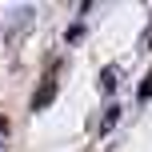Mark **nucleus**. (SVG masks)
<instances>
[{
    "label": "nucleus",
    "mask_w": 152,
    "mask_h": 152,
    "mask_svg": "<svg viewBox=\"0 0 152 152\" xmlns=\"http://www.w3.org/2000/svg\"><path fill=\"white\" fill-rule=\"evenodd\" d=\"M116 120H120V104H108L104 108V120H100V132H112Z\"/></svg>",
    "instance_id": "obj_3"
},
{
    "label": "nucleus",
    "mask_w": 152,
    "mask_h": 152,
    "mask_svg": "<svg viewBox=\"0 0 152 152\" xmlns=\"http://www.w3.org/2000/svg\"><path fill=\"white\" fill-rule=\"evenodd\" d=\"M52 100H56V76L48 72V76H44V84H40V92L32 96V112H40V108H48Z\"/></svg>",
    "instance_id": "obj_1"
},
{
    "label": "nucleus",
    "mask_w": 152,
    "mask_h": 152,
    "mask_svg": "<svg viewBox=\"0 0 152 152\" xmlns=\"http://www.w3.org/2000/svg\"><path fill=\"white\" fill-rule=\"evenodd\" d=\"M148 96H152V72L144 76V84H140V92H136V100H140V104H148Z\"/></svg>",
    "instance_id": "obj_4"
},
{
    "label": "nucleus",
    "mask_w": 152,
    "mask_h": 152,
    "mask_svg": "<svg viewBox=\"0 0 152 152\" xmlns=\"http://www.w3.org/2000/svg\"><path fill=\"white\" fill-rule=\"evenodd\" d=\"M148 48H152V24L144 28V36H140V52H148Z\"/></svg>",
    "instance_id": "obj_5"
},
{
    "label": "nucleus",
    "mask_w": 152,
    "mask_h": 152,
    "mask_svg": "<svg viewBox=\"0 0 152 152\" xmlns=\"http://www.w3.org/2000/svg\"><path fill=\"white\" fill-rule=\"evenodd\" d=\"M0 132H8V120H0Z\"/></svg>",
    "instance_id": "obj_6"
},
{
    "label": "nucleus",
    "mask_w": 152,
    "mask_h": 152,
    "mask_svg": "<svg viewBox=\"0 0 152 152\" xmlns=\"http://www.w3.org/2000/svg\"><path fill=\"white\" fill-rule=\"evenodd\" d=\"M116 84H120V68H116V64H108V68L100 72V92H104V96H112Z\"/></svg>",
    "instance_id": "obj_2"
}]
</instances>
